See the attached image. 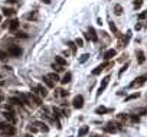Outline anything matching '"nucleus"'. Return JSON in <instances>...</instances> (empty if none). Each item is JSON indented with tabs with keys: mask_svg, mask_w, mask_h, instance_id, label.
<instances>
[{
	"mask_svg": "<svg viewBox=\"0 0 147 137\" xmlns=\"http://www.w3.org/2000/svg\"><path fill=\"white\" fill-rule=\"evenodd\" d=\"M0 134L3 137H12L16 134V127L12 124H6V123H0Z\"/></svg>",
	"mask_w": 147,
	"mask_h": 137,
	"instance_id": "1",
	"label": "nucleus"
},
{
	"mask_svg": "<svg viewBox=\"0 0 147 137\" xmlns=\"http://www.w3.org/2000/svg\"><path fill=\"white\" fill-rule=\"evenodd\" d=\"M29 130H30L32 133H36V131H44V133H46V131L49 130V127H48L45 123H42V121H35V123H32V126L29 127Z\"/></svg>",
	"mask_w": 147,
	"mask_h": 137,
	"instance_id": "2",
	"label": "nucleus"
},
{
	"mask_svg": "<svg viewBox=\"0 0 147 137\" xmlns=\"http://www.w3.org/2000/svg\"><path fill=\"white\" fill-rule=\"evenodd\" d=\"M104 131H105V133H110V134L117 133V131H120V124H118V123L108 121L105 126H104Z\"/></svg>",
	"mask_w": 147,
	"mask_h": 137,
	"instance_id": "3",
	"label": "nucleus"
},
{
	"mask_svg": "<svg viewBox=\"0 0 147 137\" xmlns=\"http://www.w3.org/2000/svg\"><path fill=\"white\" fill-rule=\"evenodd\" d=\"M7 52H9V55H10V56H15V58H17V56H20V55H22V48H20V46H17V45H10V46H9V49H7Z\"/></svg>",
	"mask_w": 147,
	"mask_h": 137,
	"instance_id": "4",
	"label": "nucleus"
},
{
	"mask_svg": "<svg viewBox=\"0 0 147 137\" xmlns=\"http://www.w3.org/2000/svg\"><path fill=\"white\" fill-rule=\"evenodd\" d=\"M146 81H147V75L137 77L134 81H131V82H130V88H138V87H141V85H143Z\"/></svg>",
	"mask_w": 147,
	"mask_h": 137,
	"instance_id": "5",
	"label": "nucleus"
},
{
	"mask_svg": "<svg viewBox=\"0 0 147 137\" xmlns=\"http://www.w3.org/2000/svg\"><path fill=\"white\" fill-rule=\"evenodd\" d=\"M110 79H111V75H107V77H104V78H102V81H101V84H100V88H98V93H97V97H100V95L104 93V89L107 88V85H108Z\"/></svg>",
	"mask_w": 147,
	"mask_h": 137,
	"instance_id": "6",
	"label": "nucleus"
},
{
	"mask_svg": "<svg viewBox=\"0 0 147 137\" xmlns=\"http://www.w3.org/2000/svg\"><path fill=\"white\" fill-rule=\"evenodd\" d=\"M32 91H33V94H38L39 97H44V98L48 97V89H46L44 85H40V84H39L38 87H35Z\"/></svg>",
	"mask_w": 147,
	"mask_h": 137,
	"instance_id": "7",
	"label": "nucleus"
},
{
	"mask_svg": "<svg viewBox=\"0 0 147 137\" xmlns=\"http://www.w3.org/2000/svg\"><path fill=\"white\" fill-rule=\"evenodd\" d=\"M85 38H87L88 40H91V42H97V40H98V35H97V32H95L94 28H90L88 33H85Z\"/></svg>",
	"mask_w": 147,
	"mask_h": 137,
	"instance_id": "8",
	"label": "nucleus"
},
{
	"mask_svg": "<svg viewBox=\"0 0 147 137\" xmlns=\"http://www.w3.org/2000/svg\"><path fill=\"white\" fill-rule=\"evenodd\" d=\"M72 105H74V108H76V110L82 108V107H84V97H82V95H76V97L74 98V101H72Z\"/></svg>",
	"mask_w": 147,
	"mask_h": 137,
	"instance_id": "9",
	"label": "nucleus"
},
{
	"mask_svg": "<svg viewBox=\"0 0 147 137\" xmlns=\"http://www.w3.org/2000/svg\"><path fill=\"white\" fill-rule=\"evenodd\" d=\"M113 65H114V62H108V64L105 62V64H101V65H98V66L95 68V69H92V72H91V74H92V75H100V74H101V71H102L105 66H113Z\"/></svg>",
	"mask_w": 147,
	"mask_h": 137,
	"instance_id": "10",
	"label": "nucleus"
},
{
	"mask_svg": "<svg viewBox=\"0 0 147 137\" xmlns=\"http://www.w3.org/2000/svg\"><path fill=\"white\" fill-rule=\"evenodd\" d=\"M115 49H108V51H105V54H104V59L105 61H110V59H113L114 56H115Z\"/></svg>",
	"mask_w": 147,
	"mask_h": 137,
	"instance_id": "11",
	"label": "nucleus"
},
{
	"mask_svg": "<svg viewBox=\"0 0 147 137\" xmlns=\"http://www.w3.org/2000/svg\"><path fill=\"white\" fill-rule=\"evenodd\" d=\"M19 25H20V22H19L17 19H13V20H10V23H9V30L15 32V30L19 28Z\"/></svg>",
	"mask_w": 147,
	"mask_h": 137,
	"instance_id": "12",
	"label": "nucleus"
},
{
	"mask_svg": "<svg viewBox=\"0 0 147 137\" xmlns=\"http://www.w3.org/2000/svg\"><path fill=\"white\" fill-rule=\"evenodd\" d=\"M13 114H15L13 111H5V113H3V116H5L10 123H15V121H16V117L13 116Z\"/></svg>",
	"mask_w": 147,
	"mask_h": 137,
	"instance_id": "13",
	"label": "nucleus"
},
{
	"mask_svg": "<svg viewBox=\"0 0 147 137\" xmlns=\"http://www.w3.org/2000/svg\"><path fill=\"white\" fill-rule=\"evenodd\" d=\"M108 111H111V110L107 108V107H104V105L95 108V114H98V116H101V114H105V113H108Z\"/></svg>",
	"mask_w": 147,
	"mask_h": 137,
	"instance_id": "14",
	"label": "nucleus"
},
{
	"mask_svg": "<svg viewBox=\"0 0 147 137\" xmlns=\"http://www.w3.org/2000/svg\"><path fill=\"white\" fill-rule=\"evenodd\" d=\"M144 61H146V54L143 51H137V62L144 64Z\"/></svg>",
	"mask_w": 147,
	"mask_h": 137,
	"instance_id": "15",
	"label": "nucleus"
},
{
	"mask_svg": "<svg viewBox=\"0 0 147 137\" xmlns=\"http://www.w3.org/2000/svg\"><path fill=\"white\" fill-rule=\"evenodd\" d=\"M88 131H90V127H88V126H82V127L79 128V131H78V137H84Z\"/></svg>",
	"mask_w": 147,
	"mask_h": 137,
	"instance_id": "16",
	"label": "nucleus"
},
{
	"mask_svg": "<svg viewBox=\"0 0 147 137\" xmlns=\"http://www.w3.org/2000/svg\"><path fill=\"white\" fill-rule=\"evenodd\" d=\"M55 64H58L61 66H65L67 65V59H64L62 56H55Z\"/></svg>",
	"mask_w": 147,
	"mask_h": 137,
	"instance_id": "17",
	"label": "nucleus"
},
{
	"mask_svg": "<svg viewBox=\"0 0 147 137\" xmlns=\"http://www.w3.org/2000/svg\"><path fill=\"white\" fill-rule=\"evenodd\" d=\"M46 77H48V78H49V79H51V81H52L53 84H56V82L59 81V77H58V74H56V72H52V74H48Z\"/></svg>",
	"mask_w": 147,
	"mask_h": 137,
	"instance_id": "18",
	"label": "nucleus"
},
{
	"mask_svg": "<svg viewBox=\"0 0 147 137\" xmlns=\"http://www.w3.org/2000/svg\"><path fill=\"white\" fill-rule=\"evenodd\" d=\"M9 101H10L12 104H15V105H20V107H22V105L25 104V103L22 101V98H20V97H19V98H10Z\"/></svg>",
	"mask_w": 147,
	"mask_h": 137,
	"instance_id": "19",
	"label": "nucleus"
},
{
	"mask_svg": "<svg viewBox=\"0 0 147 137\" xmlns=\"http://www.w3.org/2000/svg\"><path fill=\"white\" fill-rule=\"evenodd\" d=\"M2 13H3L5 16H7V17H9V16H12V15H15L16 12H15L13 9H7V7H3V9H2Z\"/></svg>",
	"mask_w": 147,
	"mask_h": 137,
	"instance_id": "20",
	"label": "nucleus"
},
{
	"mask_svg": "<svg viewBox=\"0 0 147 137\" xmlns=\"http://www.w3.org/2000/svg\"><path fill=\"white\" fill-rule=\"evenodd\" d=\"M71 78H72V74H71V72H67V74L64 75V78L61 79V82H62V84H68V82L71 81Z\"/></svg>",
	"mask_w": 147,
	"mask_h": 137,
	"instance_id": "21",
	"label": "nucleus"
},
{
	"mask_svg": "<svg viewBox=\"0 0 147 137\" xmlns=\"http://www.w3.org/2000/svg\"><path fill=\"white\" fill-rule=\"evenodd\" d=\"M117 120H118L120 123H125V121L129 120V116H127V114H118V116H117Z\"/></svg>",
	"mask_w": 147,
	"mask_h": 137,
	"instance_id": "22",
	"label": "nucleus"
},
{
	"mask_svg": "<svg viewBox=\"0 0 147 137\" xmlns=\"http://www.w3.org/2000/svg\"><path fill=\"white\" fill-rule=\"evenodd\" d=\"M114 13H115L117 16H121V15H123V6H121V5H115V6H114Z\"/></svg>",
	"mask_w": 147,
	"mask_h": 137,
	"instance_id": "23",
	"label": "nucleus"
},
{
	"mask_svg": "<svg viewBox=\"0 0 147 137\" xmlns=\"http://www.w3.org/2000/svg\"><path fill=\"white\" fill-rule=\"evenodd\" d=\"M110 29H111V32L115 35V36H120V32H118V29L115 28V25H114V22H110Z\"/></svg>",
	"mask_w": 147,
	"mask_h": 137,
	"instance_id": "24",
	"label": "nucleus"
},
{
	"mask_svg": "<svg viewBox=\"0 0 147 137\" xmlns=\"http://www.w3.org/2000/svg\"><path fill=\"white\" fill-rule=\"evenodd\" d=\"M42 79H44V82H45V84H46V85H48L49 88H53V87H55V84H53V82H52V81H51V79H49V78H48L46 75H45L44 78H42Z\"/></svg>",
	"mask_w": 147,
	"mask_h": 137,
	"instance_id": "25",
	"label": "nucleus"
},
{
	"mask_svg": "<svg viewBox=\"0 0 147 137\" xmlns=\"http://www.w3.org/2000/svg\"><path fill=\"white\" fill-rule=\"evenodd\" d=\"M56 91H58L56 95H59V97H67V95H68V91L62 89V88H59V89H56Z\"/></svg>",
	"mask_w": 147,
	"mask_h": 137,
	"instance_id": "26",
	"label": "nucleus"
},
{
	"mask_svg": "<svg viewBox=\"0 0 147 137\" xmlns=\"http://www.w3.org/2000/svg\"><path fill=\"white\" fill-rule=\"evenodd\" d=\"M140 97V93H134V94H131V95H129L127 98H125V101H131V100H137Z\"/></svg>",
	"mask_w": 147,
	"mask_h": 137,
	"instance_id": "27",
	"label": "nucleus"
},
{
	"mask_svg": "<svg viewBox=\"0 0 147 137\" xmlns=\"http://www.w3.org/2000/svg\"><path fill=\"white\" fill-rule=\"evenodd\" d=\"M143 6V0H134V9H140Z\"/></svg>",
	"mask_w": 147,
	"mask_h": 137,
	"instance_id": "28",
	"label": "nucleus"
},
{
	"mask_svg": "<svg viewBox=\"0 0 147 137\" xmlns=\"http://www.w3.org/2000/svg\"><path fill=\"white\" fill-rule=\"evenodd\" d=\"M52 68H53L56 72H59V71L64 69V66H61V65H58V64H52Z\"/></svg>",
	"mask_w": 147,
	"mask_h": 137,
	"instance_id": "29",
	"label": "nucleus"
},
{
	"mask_svg": "<svg viewBox=\"0 0 147 137\" xmlns=\"http://www.w3.org/2000/svg\"><path fill=\"white\" fill-rule=\"evenodd\" d=\"M88 58H90V55H88V54H84V55H81V58H79V62H81V64H84V62H85Z\"/></svg>",
	"mask_w": 147,
	"mask_h": 137,
	"instance_id": "30",
	"label": "nucleus"
},
{
	"mask_svg": "<svg viewBox=\"0 0 147 137\" xmlns=\"http://www.w3.org/2000/svg\"><path fill=\"white\" fill-rule=\"evenodd\" d=\"M129 118H130L133 123H138V120H140V118H138V116H136V114H131V116H130Z\"/></svg>",
	"mask_w": 147,
	"mask_h": 137,
	"instance_id": "31",
	"label": "nucleus"
},
{
	"mask_svg": "<svg viewBox=\"0 0 147 137\" xmlns=\"http://www.w3.org/2000/svg\"><path fill=\"white\" fill-rule=\"evenodd\" d=\"M7 58V52H5V51H0V61H5Z\"/></svg>",
	"mask_w": 147,
	"mask_h": 137,
	"instance_id": "32",
	"label": "nucleus"
},
{
	"mask_svg": "<svg viewBox=\"0 0 147 137\" xmlns=\"http://www.w3.org/2000/svg\"><path fill=\"white\" fill-rule=\"evenodd\" d=\"M138 19H140V20H143V19H147V10L141 12V13L138 15Z\"/></svg>",
	"mask_w": 147,
	"mask_h": 137,
	"instance_id": "33",
	"label": "nucleus"
},
{
	"mask_svg": "<svg viewBox=\"0 0 147 137\" xmlns=\"http://www.w3.org/2000/svg\"><path fill=\"white\" fill-rule=\"evenodd\" d=\"M68 46H69V48H71V51H72V52L75 54V49H76L75 46H76V45H75L74 42H68Z\"/></svg>",
	"mask_w": 147,
	"mask_h": 137,
	"instance_id": "34",
	"label": "nucleus"
},
{
	"mask_svg": "<svg viewBox=\"0 0 147 137\" xmlns=\"http://www.w3.org/2000/svg\"><path fill=\"white\" fill-rule=\"evenodd\" d=\"M75 45H76V46H84V40H82L81 38H78V39L75 40Z\"/></svg>",
	"mask_w": 147,
	"mask_h": 137,
	"instance_id": "35",
	"label": "nucleus"
},
{
	"mask_svg": "<svg viewBox=\"0 0 147 137\" xmlns=\"http://www.w3.org/2000/svg\"><path fill=\"white\" fill-rule=\"evenodd\" d=\"M16 36H17V38H29V35H26L25 32H17Z\"/></svg>",
	"mask_w": 147,
	"mask_h": 137,
	"instance_id": "36",
	"label": "nucleus"
},
{
	"mask_svg": "<svg viewBox=\"0 0 147 137\" xmlns=\"http://www.w3.org/2000/svg\"><path fill=\"white\" fill-rule=\"evenodd\" d=\"M127 68H129V64H125V65H124V66L121 68V69H120V72H118V75L121 77V75H123V72H124L125 69H127Z\"/></svg>",
	"mask_w": 147,
	"mask_h": 137,
	"instance_id": "37",
	"label": "nucleus"
},
{
	"mask_svg": "<svg viewBox=\"0 0 147 137\" xmlns=\"http://www.w3.org/2000/svg\"><path fill=\"white\" fill-rule=\"evenodd\" d=\"M26 19H29V20H30V19H36V13H28V15H26Z\"/></svg>",
	"mask_w": 147,
	"mask_h": 137,
	"instance_id": "38",
	"label": "nucleus"
},
{
	"mask_svg": "<svg viewBox=\"0 0 147 137\" xmlns=\"http://www.w3.org/2000/svg\"><path fill=\"white\" fill-rule=\"evenodd\" d=\"M6 2H7V3H17L19 0H6Z\"/></svg>",
	"mask_w": 147,
	"mask_h": 137,
	"instance_id": "39",
	"label": "nucleus"
},
{
	"mask_svg": "<svg viewBox=\"0 0 147 137\" xmlns=\"http://www.w3.org/2000/svg\"><path fill=\"white\" fill-rule=\"evenodd\" d=\"M42 3H45V5H49V3H51V0H42Z\"/></svg>",
	"mask_w": 147,
	"mask_h": 137,
	"instance_id": "40",
	"label": "nucleus"
},
{
	"mask_svg": "<svg viewBox=\"0 0 147 137\" xmlns=\"http://www.w3.org/2000/svg\"><path fill=\"white\" fill-rule=\"evenodd\" d=\"M136 29H137V30L141 29V23H137V25H136Z\"/></svg>",
	"mask_w": 147,
	"mask_h": 137,
	"instance_id": "41",
	"label": "nucleus"
},
{
	"mask_svg": "<svg viewBox=\"0 0 147 137\" xmlns=\"http://www.w3.org/2000/svg\"><path fill=\"white\" fill-rule=\"evenodd\" d=\"M3 100V94H2V91H0V101Z\"/></svg>",
	"mask_w": 147,
	"mask_h": 137,
	"instance_id": "42",
	"label": "nucleus"
},
{
	"mask_svg": "<svg viewBox=\"0 0 147 137\" xmlns=\"http://www.w3.org/2000/svg\"><path fill=\"white\" fill-rule=\"evenodd\" d=\"M91 137H100V136H97V134H92V136H91Z\"/></svg>",
	"mask_w": 147,
	"mask_h": 137,
	"instance_id": "43",
	"label": "nucleus"
},
{
	"mask_svg": "<svg viewBox=\"0 0 147 137\" xmlns=\"http://www.w3.org/2000/svg\"><path fill=\"white\" fill-rule=\"evenodd\" d=\"M0 20H2V16H0Z\"/></svg>",
	"mask_w": 147,
	"mask_h": 137,
	"instance_id": "44",
	"label": "nucleus"
},
{
	"mask_svg": "<svg viewBox=\"0 0 147 137\" xmlns=\"http://www.w3.org/2000/svg\"><path fill=\"white\" fill-rule=\"evenodd\" d=\"M71 137H72V136H71Z\"/></svg>",
	"mask_w": 147,
	"mask_h": 137,
	"instance_id": "45",
	"label": "nucleus"
}]
</instances>
